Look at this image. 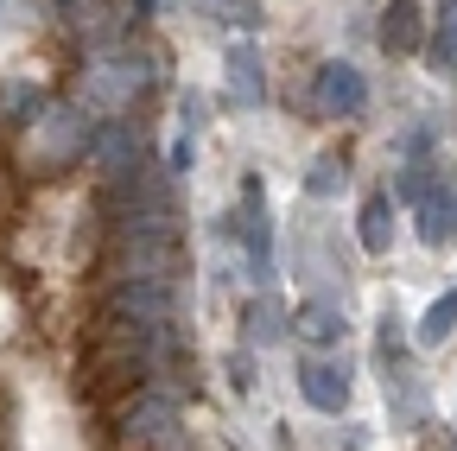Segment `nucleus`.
<instances>
[{
    "label": "nucleus",
    "instance_id": "f257e3e1",
    "mask_svg": "<svg viewBox=\"0 0 457 451\" xmlns=\"http://www.w3.org/2000/svg\"><path fill=\"white\" fill-rule=\"evenodd\" d=\"M299 394H305L318 413H343V407H350V369L312 356V363H299Z\"/></svg>",
    "mask_w": 457,
    "mask_h": 451
},
{
    "label": "nucleus",
    "instance_id": "f03ea898",
    "mask_svg": "<svg viewBox=\"0 0 457 451\" xmlns=\"http://www.w3.org/2000/svg\"><path fill=\"white\" fill-rule=\"evenodd\" d=\"M318 102L330 108V115H362V108H369V83H362V71L356 64H324L318 71Z\"/></svg>",
    "mask_w": 457,
    "mask_h": 451
},
{
    "label": "nucleus",
    "instance_id": "7ed1b4c3",
    "mask_svg": "<svg viewBox=\"0 0 457 451\" xmlns=\"http://www.w3.org/2000/svg\"><path fill=\"white\" fill-rule=\"evenodd\" d=\"M89 153H96V165H102L108 179H121V172H134V159H140V134L128 121H102L89 134Z\"/></svg>",
    "mask_w": 457,
    "mask_h": 451
},
{
    "label": "nucleus",
    "instance_id": "20e7f679",
    "mask_svg": "<svg viewBox=\"0 0 457 451\" xmlns=\"http://www.w3.org/2000/svg\"><path fill=\"white\" fill-rule=\"evenodd\" d=\"M381 45L394 51V58H413V51L426 45L420 0H387V13H381Z\"/></svg>",
    "mask_w": 457,
    "mask_h": 451
},
{
    "label": "nucleus",
    "instance_id": "39448f33",
    "mask_svg": "<svg viewBox=\"0 0 457 451\" xmlns=\"http://www.w3.org/2000/svg\"><path fill=\"white\" fill-rule=\"evenodd\" d=\"M228 96H236L242 108H261L267 102V77H261L254 45H228Z\"/></svg>",
    "mask_w": 457,
    "mask_h": 451
},
{
    "label": "nucleus",
    "instance_id": "423d86ee",
    "mask_svg": "<svg viewBox=\"0 0 457 451\" xmlns=\"http://www.w3.org/2000/svg\"><path fill=\"white\" fill-rule=\"evenodd\" d=\"M286 330H299L305 344H343V305H330V299H305Z\"/></svg>",
    "mask_w": 457,
    "mask_h": 451
},
{
    "label": "nucleus",
    "instance_id": "0eeeda50",
    "mask_svg": "<svg viewBox=\"0 0 457 451\" xmlns=\"http://www.w3.org/2000/svg\"><path fill=\"white\" fill-rule=\"evenodd\" d=\"M171 426H179L171 401H140V407L128 413V438H134V445H171Z\"/></svg>",
    "mask_w": 457,
    "mask_h": 451
},
{
    "label": "nucleus",
    "instance_id": "6e6552de",
    "mask_svg": "<svg viewBox=\"0 0 457 451\" xmlns=\"http://www.w3.org/2000/svg\"><path fill=\"white\" fill-rule=\"evenodd\" d=\"M146 77H153V71H134V64H102V71L89 77V96H96L102 108H121V102H128Z\"/></svg>",
    "mask_w": 457,
    "mask_h": 451
},
{
    "label": "nucleus",
    "instance_id": "1a4fd4ad",
    "mask_svg": "<svg viewBox=\"0 0 457 451\" xmlns=\"http://www.w3.org/2000/svg\"><path fill=\"white\" fill-rule=\"evenodd\" d=\"M356 236H362V248H369V255H387V248H394V204H387V191H375V197L362 204Z\"/></svg>",
    "mask_w": 457,
    "mask_h": 451
},
{
    "label": "nucleus",
    "instance_id": "9d476101",
    "mask_svg": "<svg viewBox=\"0 0 457 451\" xmlns=\"http://www.w3.org/2000/svg\"><path fill=\"white\" fill-rule=\"evenodd\" d=\"M242 242H248V255H254V273L267 280V267H273V236H267V210H261V185L248 179V210H242Z\"/></svg>",
    "mask_w": 457,
    "mask_h": 451
},
{
    "label": "nucleus",
    "instance_id": "9b49d317",
    "mask_svg": "<svg viewBox=\"0 0 457 451\" xmlns=\"http://www.w3.org/2000/svg\"><path fill=\"white\" fill-rule=\"evenodd\" d=\"M432 64L445 77H457V0H445L438 7V38H432Z\"/></svg>",
    "mask_w": 457,
    "mask_h": 451
},
{
    "label": "nucleus",
    "instance_id": "f8f14e48",
    "mask_svg": "<svg viewBox=\"0 0 457 451\" xmlns=\"http://www.w3.org/2000/svg\"><path fill=\"white\" fill-rule=\"evenodd\" d=\"M420 242H426V248L451 242V197H445V191H438V197H420Z\"/></svg>",
    "mask_w": 457,
    "mask_h": 451
},
{
    "label": "nucleus",
    "instance_id": "ddd939ff",
    "mask_svg": "<svg viewBox=\"0 0 457 451\" xmlns=\"http://www.w3.org/2000/svg\"><path fill=\"white\" fill-rule=\"evenodd\" d=\"M286 324H293V318L279 312V299H254V305H248V337H254V344H273V337H286Z\"/></svg>",
    "mask_w": 457,
    "mask_h": 451
},
{
    "label": "nucleus",
    "instance_id": "4468645a",
    "mask_svg": "<svg viewBox=\"0 0 457 451\" xmlns=\"http://www.w3.org/2000/svg\"><path fill=\"white\" fill-rule=\"evenodd\" d=\"M451 330H457V293H445V299L426 305V318H420V344H445Z\"/></svg>",
    "mask_w": 457,
    "mask_h": 451
},
{
    "label": "nucleus",
    "instance_id": "2eb2a0df",
    "mask_svg": "<svg viewBox=\"0 0 457 451\" xmlns=\"http://www.w3.org/2000/svg\"><path fill=\"white\" fill-rule=\"evenodd\" d=\"M343 179H350V172H343V159H337V153H324V159L312 165L305 191H312V197H337V191H343Z\"/></svg>",
    "mask_w": 457,
    "mask_h": 451
},
{
    "label": "nucleus",
    "instance_id": "dca6fc26",
    "mask_svg": "<svg viewBox=\"0 0 457 451\" xmlns=\"http://www.w3.org/2000/svg\"><path fill=\"white\" fill-rule=\"evenodd\" d=\"M191 165H197V146H191V134H185L179 146H171V179H185Z\"/></svg>",
    "mask_w": 457,
    "mask_h": 451
},
{
    "label": "nucleus",
    "instance_id": "f3484780",
    "mask_svg": "<svg viewBox=\"0 0 457 451\" xmlns=\"http://www.w3.org/2000/svg\"><path fill=\"white\" fill-rule=\"evenodd\" d=\"M7 108H13V115H32V108H38V89H26V83L7 89Z\"/></svg>",
    "mask_w": 457,
    "mask_h": 451
},
{
    "label": "nucleus",
    "instance_id": "a211bd4d",
    "mask_svg": "<svg viewBox=\"0 0 457 451\" xmlns=\"http://www.w3.org/2000/svg\"><path fill=\"white\" fill-rule=\"evenodd\" d=\"M451 236H457V204H451Z\"/></svg>",
    "mask_w": 457,
    "mask_h": 451
}]
</instances>
